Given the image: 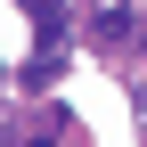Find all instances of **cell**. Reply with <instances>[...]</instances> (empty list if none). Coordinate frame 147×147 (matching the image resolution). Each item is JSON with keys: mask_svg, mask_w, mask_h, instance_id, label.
Masks as SVG:
<instances>
[{"mask_svg": "<svg viewBox=\"0 0 147 147\" xmlns=\"http://www.w3.org/2000/svg\"><path fill=\"white\" fill-rule=\"evenodd\" d=\"M49 82H57V49H49V57H33V65H25V90H49Z\"/></svg>", "mask_w": 147, "mask_h": 147, "instance_id": "1", "label": "cell"}, {"mask_svg": "<svg viewBox=\"0 0 147 147\" xmlns=\"http://www.w3.org/2000/svg\"><path fill=\"white\" fill-rule=\"evenodd\" d=\"M25 16H33V25L49 33V25H57V16H65V0H25Z\"/></svg>", "mask_w": 147, "mask_h": 147, "instance_id": "2", "label": "cell"}, {"mask_svg": "<svg viewBox=\"0 0 147 147\" xmlns=\"http://www.w3.org/2000/svg\"><path fill=\"white\" fill-rule=\"evenodd\" d=\"M139 49H147V33H139Z\"/></svg>", "mask_w": 147, "mask_h": 147, "instance_id": "3", "label": "cell"}]
</instances>
